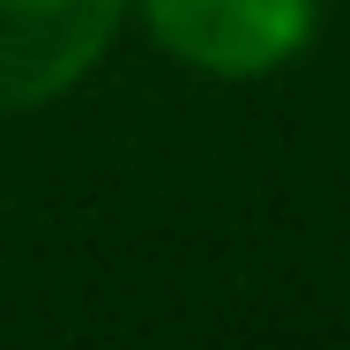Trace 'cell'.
<instances>
[{
	"label": "cell",
	"mask_w": 350,
	"mask_h": 350,
	"mask_svg": "<svg viewBox=\"0 0 350 350\" xmlns=\"http://www.w3.org/2000/svg\"><path fill=\"white\" fill-rule=\"evenodd\" d=\"M127 0H0V112H30L105 60Z\"/></svg>",
	"instance_id": "obj_2"
},
{
	"label": "cell",
	"mask_w": 350,
	"mask_h": 350,
	"mask_svg": "<svg viewBox=\"0 0 350 350\" xmlns=\"http://www.w3.org/2000/svg\"><path fill=\"white\" fill-rule=\"evenodd\" d=\"M149 38L202 75H269L313 38V0H142Z\"/></svg>",
	"instance_id": "obj_1"
}]
</instances>
